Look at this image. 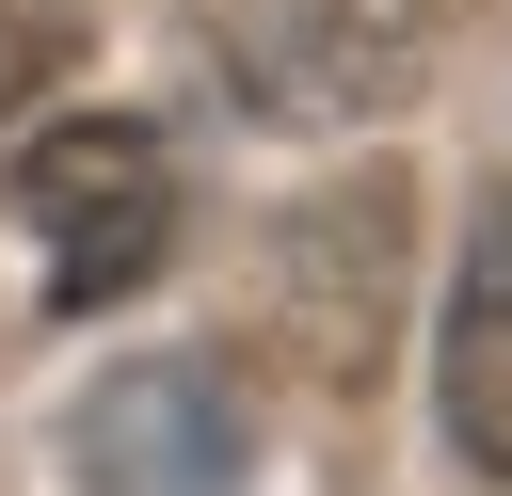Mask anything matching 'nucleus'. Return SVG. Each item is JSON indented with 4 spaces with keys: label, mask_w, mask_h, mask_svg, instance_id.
<instances>
[{
    "label": "nucleus",
    "mask_w": 512,
    "mask_h": 496,
    "mask_svg": "<svg viewBox=\"0 0 512 496\" xmlns=\"http://www.w3.org/2000/svg\"><path fill=\"white\" fill-rule=\"evenodd\" d=\"M16 224H32L64 320L128 304V288L176 256V160H160V128H128V112H48V128H16Z\"/></svg>",
    "instance_id": "1"
},
{
    "label": "nucleus",
    "mask_w": 512,
    "mask_h": 496,
    "mask_svg": "<svg viewBox=\"0 0 512 496\" xmlns=\"http://www.w3.org/2000/svg\"><path fill=\"white\" fill-rule=\"evenodd\" d=\"M224 64L272 112H384L432 64V0H240L224 16Z\"/></svg>",
    "instance_id": "2"
},
{
    "label": "nucleus",
    "mask_w": 512,
    "mask_h": 496,
    "mask_svg": "<svg viewBox=\"0 0 512 496\" xmlns=\"http://www.w3.org/2000/svg\"><path fill=\"white\" fill-rule=\"evenodd\" d=\"M432 432L464 480H512V176L464 192L448 304H432Z\"/></svg>",
    "instance_id": "3"
},
{
    "label": "nucleus",
    "mask_w": 512,
    "mask_h": 496,
    "mask_svg": "<svg viewBox=\"0 0 512 496\" xmlns=\"http://www.w3.org/2000/svg\"><path fill=\"white\" fill-rule=\"evenodd\" d=\"M80 480H96V496H240V416H224V384H208V368H128V384H96Z\"/></svg>",
    "instance_id": "4"
},
{
    "label": "nucleus",
    "mask_w": 512,
    "mask_h": 496,
    "mask_svg": "<svg viewBox=\"0 0 512 496\" xmlns=\"http://www.w3.org/2000/svg\"><path fill=\"white\" fill-rule=\"evenodd\" d=\"M64 32H80V16H48V0H0V112H16V96L64 64Z\"/></svg>",
    "instance_id": "5"
}]
</instances>
